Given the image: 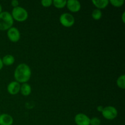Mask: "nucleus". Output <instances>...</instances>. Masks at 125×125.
I'll return each instance as SVG.
<instances>
[{"label":"nucleus","mask_w":125,"mask_h":125,"mask_svg":"<svg viewBox=\"0 0 125 125\" xmlns=\"http://www.w3.org/2000/svg\"><path fill=\"white\" fill-rule=\"evenodd\" d=\"M31 69L26 63H20L14 72V78L18 83H27L31 77Z\"/></svg>","instance_id":"1"},{"label":"nucleus","mask_w":125,"mask_h":125,"mask_svg":"<svg viewBox=\"0 0 125 125\" xmlns=\"http://www.w3.org/2000/svg\"><path fill=\"white\" fill-rule=\"evenodd\" d=\"M13 20L10 13L2 12L0 13V31H7L13 26Z\"/></svg>","instance_id":"2"},{"label":"nucleus","mask_w":125,"mask_h":125,"mask_svg":"<svg viewBox=\"0 0 125 125\" xmlns=\"http://www.w3.org/2000/svg\"><path fill=\"white\" fill-rule=\"evenodd\" d=\"M11 15L13 20L18 22L25 21L28 18V11L24 8L20 6L13 8Z\"/></svg>","instance_id":"3"},{"label":"nucleus","mask_w":125,"mask_h":125,"mask_svg":"<svg viewBox=\"0 0 125 125\" xmlns=\"http://www.w3.org/2000/svg\"><path fill=\"white\" fill-rule=\"evenodd\" d=\"M60 23L65 28H70L75 23L74 17L70 13H63L59 17Z\"/></svg>","instance_id":"4"},{"label":"nucleus","mask_w":125,"mask_h":125,"mask_svg":"<svg viewBox=\"0 0 125 125\" xmlns=\"http://www.w3.org/2000/svg\"><path fill=\"white\" fill-rule=\"evenodd\" d=\"M101 113L104 118L108 120H112L117 118L118 115V111L117 109L112 106H108L104 107Z\"/></svg>","instance_id":"5"},{"label":"nucleus","mask_w":125,"mask_h":125,"mask_svg":"<svg viewBox=\"0 0 125 125\" xmlns=\"http://www.w3.org/2000/svg\"><path fill=\"white\" fill-rule=\"evenodd\" d=\"M7 37L10 42L13 43H16L18 42L20 39V32L19 30L15 27L12 26L7 30Z\"/></svg>","instance_id":"6"},{"label":"nucleus","mask_w":125,"mask_h":125,"mask_svg":"<svg viewBox=\"0 0 125 125\" xmlns=\"http://www.w3.org/2000/svg\"><path fill=\"white\" fill-rule=\"evenodd\" d=\"M90 118L84 114H78L74 117V122L76 125H90Z\"/></svg>","instance_id":"7"},{"label":"nucleus","mask_w":125,"mask_h":125,"mask_svg":"<svg viewBox=\"0 0 125 125\" xmlns=\"http://www.w3.org/2000/svg\"><path fill=\"white\" fill-rule=\"evenodd\" d=\"M66 6H67V9L73 13L79 12L81 8V2L77 0H68L67 1Z\"/></svg>","instance_id":"8"},{"label":"nucleus","mask_w":125,"mask_h":125,"mask_svg":"<svg viewBox=\"0 0 125 125\" xmlns=\"http://www.w3.org/2000/svg\"><path fill=\"white\" fill-rule=\"evenodd\" d=\"M20 84L16 81H12L8 84L7 87V92L9 94L12 95H15L18 94L20 91Z\"/></svg>","instance_id":"9"},{"label":"nucleus","mask_w":125,"mask_h":125,"mask_svg":"<svg viewBox=\"0 0 125 125\" xmlns=\"http://www.w3.org/2000/svg\"><path fill=\"white\" fill-rule=\"evenodd\" d=\"M13 118L10 115L2 114L0 115V125H12Z\"/></svg>","instance_id":"10"},{"label":"nucleus","mask_w":125,"mask_h":125,"mask_svg":"<svg viewBox=\"0 0 125 125\" xmlns=\"http://www.w3.org/2000/svg\"><path fill=\"white\" fill-rule=\"evenodd\" d=\"M92 3L98 9H105L109 4L108 0H93Z\"/></svg>","instance_id":"11"},{"label":"nucleus","mask_w":125,"mask_h":125,"mask_svg":"<svg viewBox=\"0 0 125 125\" xmlns=\"http://www.w3.org/2000/svg\"><path fill=\"white\" fill-rule=\"evenodd\" d=\"M23 96H29L32 92L31 86L28 83H23L20 86V91Z\"/></svg>","instance_id":"12"},{"label":"nucleus","mask_w":125,"mask_h":125,"mask_svg":"<svg viewBox=\"0 0 125 125\" xmlns=\"http://www.w3.org/2000/svg\"><path fill=\"white\" fill-rule=\"evenodd\" d=\"M3 65L6 66H10L15 62V57L11 54H7L2 59Z\"/></svg>","instance_id":"13"},{"label":"nucleus","mask_w":125,"mask_h":125,"mask_svg":"<svg viewBox=\"0 0 125 125\" xmlns=\"http://www.w3.org/2000/svg\"><path fill=\"white\" fill-rule=\"evenodd\" d=\"M67 4L65 0H54L52 1V5L57 9H62L65 7Z\"/></svg>","instance_id":"14"},{"label":"nucleus","mask_w":125,"mask_h":125,"mask_svg":"<svg viewBox=\"0 0 125 125\" xmlns=\"http://www.w3.org/2000/svg\"><path fill=\"white\" fill-rule=\"evenodd\" d=\"M103 13L101 12V10L98 9H95L93 10L92 13V17L93 19L95 20H99L102 18Z\"/></svg>","instance_id":"15"},{"label":"nucleus","mask_w":125,"mask_h":125,"mask_svg":"<svg viewBox=\"0 0 125 125\" xmlns=\"http://www.w3.org/2000/svg\"><path fill=\"white\" fill-rule=\"evenodd\" d=\"M117 85L119 88L125 89V74L120 76L117 80Z\"/></svg>","instance_id":"16"},{"label":"nucleus","mask_w":125,"mask_h":125,"mask_svg":"<svg viewBox=\"0 0 125 125\" xmlns=\"http://www.w3.org/2000/svg\"><path fill=\"white\" fill-rule=\"evenodd\" d=\"M109 3L115 7H120L123 6L125 3L124 0H111Z\"/></svg>","instance_id":"17"},{"label":"nucleus","mask_w":125,"mask_h":125,"mask_svg":"<svg viewBox=\"0 0 125 125\" xmlns=\"http://www.w3.org/2000/svg\"><path fill=\"white\" fill-rule=\"evenodd\" d=\"M101 120L98 117H93L90 120V125H100Z\"/></svg>","instance_id":"18"},{"label":"nucleus","mask_w":125,"mask_h":125,"mask_svg":"<svg viewBox=\"0 0 125 125\" xmlns=\"http://www.w3.org/2000/svg\"><path fill=\"white\" fill-rule=\"evenodd\" d=\"M41 4L44 7H49L52 4V0H42L41 1Z\"/></svg>","instance_id":"19"},{"label":"nucleus","mask_w":125,"mask_h":125,"mask_svg":"<svg viewBox=\"0 0 125 125\" xmlns=\"http://www.w3.org/2000/svg\"><path fill=\"white\" fill-rule=\"evenodd\" d=\"M11 6L13 7V8L19 6V2L17 0H13L11 1Z\"/></svg>","instance_id":"20"},{"label":"nucleus","mask_w":125,"mask_h":125,"mask_svg":"<svg viewBox=\"0 0 125 125\" xmlns=\"http://www.w3.org/2000/svg\"><path fill=\"white\" fill-rule=\"evenodd\" d=\"M103 109H104V107L102 106H98L97 107H96V109H97V111L100 112H102Z\"/></svg>","instance_id":"21"},{"label":"nucleus","mask_w":125,"mask_h":125,"mask_svg":"<svg viewBox=\"0 0 125 125\" xmlns=\"http://www.w3.org/2000/svg\"><path fill=\"white\" fill-rule=\"evenodd\" d=\"M3 63H2V59L0 57V70H1V69L2 68V67H3Z\"/></svg>","instance_id":"22"},{"label":"nucleus","mask_w":125,"mask_h":125,"mask_svg":"<svg viewBox=\"0 0 125 125\" xmlns=\"http://www.w3.org/2000/svg\"><path fill=\"white\" fill-rule=\"evenodd\" d=\"M125 12H124L122 14V21H123V23H125Z\"/></svg>","instance_id":"23"},{"label":"nucleus","mask_w":125,"mask_h":125,"mask_svg":"<svg viewBox=\"0 0 125 125\" xmlns=\"http://www.w3.org/2000/svg\"><path fill=\"white\" fill-rule=\"evenodd\" d=\"M2 12V5L0 4V13Z\"/></svg>","instance_id":"24"},{"label":"nucleus","mask_w":125,"mask_h":125,"mask_svg":"<svg viewBox=\"0 0 125 125\" xmlns=\"http://www.w3.org/2000/svg\"><path fill=\"white\" fill-rule=\"evenodd\" d=\"M0 115H1V112H0Z\"/></svg>","instance_id":"25"}]
</instances>
